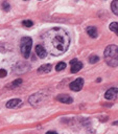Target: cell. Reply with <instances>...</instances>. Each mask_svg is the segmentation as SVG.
Returning <instances> with one entry per match:
<instances>
[{"mask_svg": "<svg viewBox=\"0 0 118 134\" xmlns=\"http://www.w3.org/2000/svg\"><path fill=\"white\" fill-rule=\"evenodd\" d=\"M43 46L47 53L51 55H61L65 53L70 45V37L62 27H52L45 31L42 36Z\"/></svg>", "mask_w": 118, "mask_h": 134, "instance_id": "1", "label": "cell"}, {"mask_svg": "<svg viewBox=\"0 0 118 134\" xmlns=\"http://www.w3.org/2000/svg\"><path fill=\"white\" fill-rule=\"evenodd\" d=\"M104 60L107 64L111 67L118 66V47L116 45H109L105 47L104 52Z\"/></svg>", "mask_w": 118, "mask_h": 134, "instance_id": "2", "label": "cell"}, {"mask_svg": "<svg viewBox=\"0 0 118 134\" xmlns=\"http://www.w3.org/2000/svg\"><path fill=\"white\" fill-rule=\"evenodd\" d=\"M32 46V40L29 37H24L21 39V53L25 59H28L30 55V50Z\"/></svg>", "mask_w": 118, "mask_h": 134, "instance_id": "3", "label": "cell"}, {"mask_svg": "<svg viewBox=\"0 0 118 134\" xmlns=\"http://www.w3.org/2000/svg\"><path fill=\"white\" fill-rule=\"evenodd\" d=\"M82 86H84V79L78 77V79L74 80V81L70 84L69 87H70V89H71L72 91H79V90H81Z\"/></svg>", "mask_w": 118, "mask_h": 134, "instance_id": "4", "label": "cell"}, {"mask_svg": "<svg viewBox=\"0 0 118 134\" xmlns=\"http://www.w3.org/2000/svg\"><path fill=\"white\" fill-rule=\"evenodd\" d=\"M70 65H71V72L72 73H76V72H78L82 68V63L79 62L77 59L71 60L70 61Z\"/></svg>", "mask_w": 118, "mask_h": 134, "instance_id": "5", "label": "cell"}, {"mask_svg": "<svg viewBox=\"0 0 118 134\" xmlns=\"http://www.w3.org/2000/svg\"><path fill=\"white\" fill-rule=\"evenodd\" d=\"M117 94H118V89L113 87V88H110L109 90H107V92L104 93V98L112 100L117 97Z\"/></svg>", "mask_w": 118, "mask_h": 134, "instance_id": "6", "label": "cell"}, {"mask_svg": "<svg viewBox=\"0 0 118 134\" xmlns=\"http://www.w3.org/2000/svg\"><path fill=\"white\" fill-rule=\"evenodd\" d=\"M36 53L40 59H44L47 55V51L43 45H37L36 46Z\"/></svg>", "mask_w": 118, "mask_h": 134, "instance_id": "7", "label": "cell"}, {"mask_svg": "<svg viewBox=\"0 0 118 134\" xmlns=\"http://www.w3.org/2000/svg\"><path fill=\"white\" fill-rule=\"evenodd\" d=\"M56 99L64 104H71L73 102V98L67 94H60L58 96H56Z\"/></svg>", "mask_w": 118, "mask_h": 134, "instance_id": "8", "label": "cell"}, {"mask_svg": "<svg viewBox=\"0 0 118 134\" xmlns=\"http://www.w3.org/2000/svg\"><path fill=\"white\" fill-rule=\"evenodd\" d=\"M41 100H42V94H41L40 92H39V93H36V94H33V95H31V96L29 97V103H30L31 105H33V106L38 105Z\"/></svg>", "mask_w": 118, "mask_h": 134, "instance_id": "9", "label": "cell"}, {"mask_svg": "<svg viewBox=\"0 0 118 134\" xmlns=\"http://www.w3.org/2000/svg\"><path fill=\"white\" fill-rule=\"evenodd\" d=\"M20 104H21V99L14 98V99H10V100H8L6 103V107L7 108H15V107H18Z\"/></svg>", "mask_w": 118, "mask_h": 134, "instance_id": "10", "label": "cell"}, {"mask_svg": "<svg viewBox=\"0 0 118 134\" xmlns=\"http://www.w3.org/2000/svg\"><path fill=\"white\" fill-rule=\"evenodd\" d=\"M87 34H88L91 38H96L97 35H98L97 29H96V27H94V26H89V27H87Z\"/></svg>", "mask_w": 118, "mask_h": 134, "instance_id": "11", "label": "cell"}, {"mask_svg": "<svg viewBox=\"0 0 118 134\" xmlns=\"http://www.w3.org/2000/svg\"><path fill=\"white\" fill-rule=\"evenodd\" d=\"M50 70H51V65L50 64H45V65H42L38 69V73H48Z\"/></svg>", "mask_w": 118, "mask_h": 134, "instance_id": "12", "label": "cell"}, {"mask_svg": "<svg viewBox=\"0 0 118 134\" xmlns=\"http://www.w3.org/2000/svg\"><path fill=\"white\" fill-rule=\"evenodd\" d=\"M111 8H112V12L118 16V0H114L112 3H111Z\"/></svg>", "mask_w": 118, "mask_h": 134, "instance_id": "13", "label": "cell"}, {"mask_svg": "<svg viewBox=\"0 0 118 134\" xmlns=\"http://www.w3.org/2000/svg\"><path fill=\"white\" fill-rule=\"evenodd\" d=\"M110 29H111L112 31H114V32L118 36V23H117V22H112V23L110 24Z\"/></svg>", "mask_w": 118, "mask_h": 134, "instance_id": "14", "label": "cell"}, {"mask_svg": "<svg viewBox=\"0 0 118 134\" xmlns=\"http://www.w3.org/2000/svg\"><path fill=\"white\" fill-rule=\"evenodd\" d=\"M65 68H66V64H65L64 62H61V63H58V64L56 65L55 70H56V71H62V70H64Z\"/></svg>", "mask_w": 118, "mask_h": 134, "instance_id": "15", "label": "cell"}, {"mask_svg": "<svg viewBox=\"0 0 118 134\" xmlns=\"http://www.w3.org/2000/svg\"><path fill=\"white\" fill-rule=\"evenodd\" d=\"M98 61H99L98 55H91V57L89 58V62H90L91 64H95V63H97Z\"/></svg>", "mask_w": 118, "mask_h": 134, "instance_id": "16", "label": "cell"}, {"mask_svg": "<svg viewBox=\"0 0 118 134\" xmlns=\"http://www.w3.org/2000/svg\"><path fill=\"white\" fill-rule=\"evenodd\" d=\"M22 84V80L21 79H18V80H16V81H14L13 83H11V85H10V88H15V87H18V86H20Z\"/></svg>", "mask_w": 118, "mask_h": 134, "instance_id": "17", "label": "cell"}, {"mask_svg": "<svg viewBox=\"0 0 118 134\" xmlns=\"http://www.w3.org/2000/svg\"><path fill=\"white\" fill-rule=\"evenodd\" d=\"M22 24H23L24 26H26V27H31V26L33 25L32 21H30V20H24V21L22 22Z\"/></svg>", "mask_w": 118, "mask_h": 134, "instance_id": "18", "label": "cell"}, {"mask_svg": "<svg viewBox=\"0 0 118 134\" xmlns=\"http://www.w3.org/2000/svg\"><path fill=\"white\" fill-rule=\"evenodd\" d=\"M9 4H8V2H6V1H4L3 3H2V8L5 10V12H7V10H9Z\"/></svg>", "mask_w": 118, "mask_h": 134, "instance_id": "19", "label": "cell"}, {"mask_svg": "<svg viewBox=\"0 0 118 134\" xmlns=\"http://www.w3.org/2000/svg\"><path fill=\"white\" fill-rule=\"evenodd\" d=\"M6 75V70L5 69H0V77H4Z\"/></svg>", "mask_w": 118, "mask_h": 134, "instance_id": "20", "label": "cell"}, {"mask_svg": "<svg viewBox=\"0 0 118 134\" xmlns=\"http://www.w3.org/2000/svg\"><path fill=\"white\" fill-rule=\"evenodd\" d=\"M113 125H115V126H118V120H117V121H114V122H113Z\"/></svg>", "mask_w": 118, "mask_h": 134, "instance_id": "21", "label": "cell"}, {"mask_svg": "<svg viewBox=\"0 0 118 134\" xmlns=\"http://www.w3.org/2000/svg\"><path fill=\"white\" fill-rule=\"evenodd\" d=\"M25 1H28V0H25Z\"/></svg>", "mask_w": 118, "mask_h": 134, "instance_id": "22", "label": "cell"}]
</instances>
